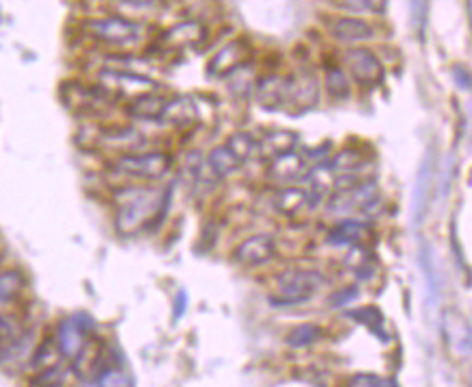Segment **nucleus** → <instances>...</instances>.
I'll return each mask as SVG.
<instances>
[{
  "label": "nucleus",
  "instance_id": "bb28decb",
  "mask_svg": "<svg viewBox=\"0 0 472 387\" xmlns=\"http://www.w3.org/2000/svg\"><path fill=\"white\" fill-rule=\"evenodd\" d=\"M24 331H27V326H24V320L18 314H12V311L0 314V344H9V341L18 340Z\"/></svg>",
  "mask_w": 472,
  "mask_h": 387
},
{
  "label": "nucleus",
  "instance_id": "2eb2a0df",
  "mask_svg": "<svg viewBox=\"0 0 472 387\" xmlns=\"http://www.w3.org/2000/svg\"><path fill=\"white\" fill-rule=\"evenodd\" d=\"M165 103L168 100L159 97V94L144 92L129 100V105L124 107V114L133 120H159L165 109Z\"/></svg>",
  "mask_w": 472,
  "mask_h": 387
},
{
  "label": "nucleus",
  "instance_id": "c85d7f7f",
  "mask_svg": "<svg viewBox=\"0 0 472 387\" xmlns=\"http://www.w3.org/2000/svg\"><path fill=\"white\" fill-rule=\"evenodd\" d=\"M227 146H229L231 150H233L235 157H238L240 162L244 164L246 159L253 157L255 148H257V142H255L253 135H249V133H233V135H231V138H229Z\"/></svg>",
  "mask_w": 472,
  "mask_h": 387
},
{
  "label": "nucleus",
  "instance_id": "ddd939ff",
  "mask_svg": "<svg viewBox=\"0 0 472 387\" xmlns=\"http://www.w3.org/2000/svg\"><path fill=\"white\" fill-rule=\"evenodd\" d=\"M98 142L107 146V148L115 150V153L124 155V153H135L138 148H142L144 138L133 127H114L100 130Z\"/></svg>",
  "mask_w": 472,
  "mask_h": 387
},
{
  "label": "nucleus",
  "instance_id": "a211bd4d",
  "mask_svg": "<svg viewBox=\"0 0 472 387\" xmlns=\"http://www.w3.org/2000/svg\"><path fill=\"white\" fill-rule=\"evenodd\" d=\"M423 264H425V281H426V305H429L431 314H435L440 307L442 299V276L438 270V264L434 261V250L431 246H423Z\"/></svg>",
  "mask_w": 472,
  "mask_h": 387
},
{
  "label": "nucleus",
  "instance_id": "4468645a",
  "mask_svg": "<svg viewBox=\"0 0 472 387\" xmlns=\"http://www.w3.org/2000/svg\"><path fill=\"white\" fill-rule=\"evenodd\" d=\"M444 335L457 355H470V324L457 311L444 314Z\"/></svg>",
  "mask_w": 472,
  "mask_h": 387
},
{
  "label": "nucleus",
  "instance_id": "423d86ee",
  "mask_svg": "<svg viewBox=\"0 0 472 387\" xmlns=\"http://www.w3.org/2000/svg\"><path fill=\"white\" fill-rule=\"evenodd\" d=\"M344 63L349 72L353 74L355 81L366 85V88L379 85L385 77L384 63L379 62V57L370 48H350L344 55Z\"/></svg>",
  "mask_w": 472,
  "mask_h": 387
},
{
  "label": "nucleus",
  "instance_id": "1a4fd4ad",
  "mask_svg": "<svg viewBox=\"0 0 472 387\" xmlns=\"http://www.w3.org/2000/svg\"><path fill=\"white\" fill-rule=\"evenodd\" d=\"M249 53V42L246 39H235L223 50H218V55L209 62V74H214V77H231V72H235L240 65L246 63Z\"/></svg>",
  "mask_w": 472,
  "mask_h": 387
},
{
  "label": "nucleus",
  "instance_id": "39448f33",
  "mask_svg": "<svg viewBox=\"0 0 472 387\" xmlns=\"http://www.w3.org/2000/svg\"><path fill=\"white\" fill-rule=\"evenodd\" d=\"M92 329L94 320L85 311L63 318L57 326V333H55V344H57L59 355L65 357V359H74L79 350L83 349L85 340L92 335Z\"/></svg>",
  "mask_w": 472,
  "mask_h": 387
},
{
  "label": "nucleus",
  "instance_id": "aec40b11",
  "mask_svg": "<svg viewBox=\"0 0 472 387\" xmlns=\"http://www.w3.org/2000/svg\"><path fill=\"white\" fill-rule=\"evenodd\" d=\"M364 235H366V224L355 223V220H344V223H338L329 233H326V244L329 246L358 244Z\"/></svg>",
  "mask_w": 472,
  "mask_h": 387
},
{
  "label": "nucleus",
  "instance_id": "6e6552de",
  "mask_svg": "<svg viewBox=\"0 0 472 387\" xmlns=\"http://www.w3.org/2000/svg\"><path fill=\"white\" fill-rule=\"evenodd\" d=\"M274 253H277L274 240L270 238V235L259 233L253 235V238L244 240V242L235 248L233 257L238 264L249 265V268H257V265H264L268 264V261H273Z\"/></svg>",
  "mask_w": 472,
  "mask_h": 387
},
{
  "label": "nucleus",
  "instance_id": "7c9ffc66",
  "mask_svg": "<svg viewBox=\"0 0 472 387\" xmlns=\"http://www.w3.org/2000/svg\"><path fill=\"white\" fill-rule=\"evenodd\" d=\"M366 164V157L359 153L358 148H344L340 150V155H335L333 168L342 170V172H353V170L361 168Z\"/></svg>",
  "mask_w": 472,
  "mask_h": 387
},
{
  "label": "nucleus",
  "instance_id": "a878e982",
  "mask_svg": "<svg viewBox=\"0 0 472 387\" xmlns=\"http://www.w3.org/2000/svg\"><path fill=\"white\" fill-rule=\"evenodd\" d=\"M296 142H299V138H296V133H292V130H274V133H270L266 138L264 148L266 153H270V157H279V155L294 150Z\"/></svg>",
  "mask_w": 472,
  "mask_h": 387
},
{
  "label": "nucleus",
  "instance_id": "b1692460",
  "mask_svg": "<svg viewBox=\"0 0 472 387\" xmlns=\"http://www.w3.org/2000/svg\"><path fill=\"white\" fill-rule=\"evenodd\" d=\"M324 89L329 92V97L335 98V100H346L350 97V83H349V77H346V72L342 68H338V65H331V68H326Z\"/></svg>",
  "mask_w": 472,
  "mask_h": 387
},
{
  "label": "nucleus",
  "instance_id": "5701e85b",
  "mask_svg": "<svg viewBox=\"0 0 472 387\" xmlns=\"http://www.w3.org/2000/svg\"><path fill=\"white\" fill-rule=\"evenodd\" d=\"M344 315H346V318L355 320L358 324L368 326V329L373 331V333L379 335L381 341H388L390 340V335L384 333V324H385L384 314H381V311L376 309V307H361V309L346 311Z\"/></svg>",
  "mask_w": 472,
  "mask_h": 387
},
{
  "label": "nucleus",
  "instance_id": "cd10ccee",
  "mask_svg": "<svg viewBox=\"0 0 472 387\" xmlns=\"http://www.w3.org/2000/svg\"><path fill=\"white\" fill-rule=\"evenodd\" d=\"M308 205V196H305L303 189L299 188H285L283 192H279L277 196V207L283 214L294 215L296 211H300Z\"/></svg>",
  "mask_w": 472,
  "mask_h": 387
},
{
  "label": "nucleus",
  "instance_id": "f03ea898",
  "mask_svg": "<svg viewBox=\"0 0 472 387\" xmlns=\"http://www.w3.org/2000/svg\"><path fill=\"white\" fill-rule=\"evenodd\" d=\"M324 285L323 274L318 270L292 268L283 273L277 281V296L270 299L273 305H300L314 299L318 290Z\"/></svg>",
  "mask_w": 472,
  "mask_h": 387
},
{
  "label": "nucleus",
  "instance_id": "f8f14e48",
  "mask_svg": "<svg viewBox=\"0 0 472 387\" xmlns=\"http://www.w3.org/2000/svg\"><path fill=\"white\" fill-rule=\"evenodd\" d=\"M207 38L205 27L196 20H188V22H181L177 27L168 29L162 35L164 48H188V46H198L203 39Z\"/></svg>",
  "mask_w": 472,
  "mask_h": 387
},
{
  "label": "nucleus",
  "instance_id": "7ed1b4c3",
  "mask_svg": "<svg viewBox=\"0 0 472 387\" xmlns=\"http://www.w3.org/2000/svg\"><path fill=\"white\" fill-rule=\"evenodd\" d=\"M85 33L92 39L107 46H133L142 39L144 29L142 24L133 22V20L120 18V16H107V18H92L85 22Z\"/></svg>",
  "mask_w": 472,
  "mask_h": 387
},
{
  "label": "nucleus",
  "instance_id": "4be33fe9",
  "mask_svg": "<svg viewBox=\"0 0 472 387\" xmlns=\"http://www.w3.org/2000/svg\"><path fill=\"white\" fill-rule=\"evenodd\" d=\"M207 162H209V168L214 170L215 177H229V174L238 172L240 165H242V162H240V159L235 157L233 150H231L227 144L218 146V148H214L212 155H209Z\"/></svg>",
  "mask_w": 472,
  "mask_h": 387
},
{
  "label": "nucleus",
  "instance_id": "f704fd0d",
  "mask_svg": "<svg viewBox=\"0 0 472 387\" xmlns=\"http://www.w3.org/2000/svg\"><path fill=\"white\" fill-rule=\"evenodd\" d=\"M358 296H359L358 285H349V288H342L340 291H335V294H331L329 305L331 307H346L349 303H353Z\"/></svg>",
  "mask_w": 472,
  "mask_h": 387
},
{
  "label": "nucleus",
  "instance_id": "dca6fc26",
  "mask_svg": "<svg viewBox=\"0 0 472 387\" xmlns=\"http://www.w3.org/2000/svg\"><path fill=\"white\" fill-rule=\"evenodd\" d=\"M196 118H198V109H196L194 100L190 97H177L165 103V109L159 120L177 129H190L196 122Z\"/></svg>",
  "mask_w": 472,
  "mask_h": 387
},
{
  "label": "nucleus",
  "instance_id": "4c0bfd02",
  "mask_svg": "<svg viewBox=\"0 0 472 387\" xmlns=\"http://www.w3.org/2000/svg\"><path fill=\"white\" fill-rule=\"evenodd\" d=\"M185 307H188V294L179 291L177 300H174V320H179L185 314Z\"/></svg>",
  "mask_w": 472,
  "mask_h": 387
},
{
  "label": "nucleus",
  "instance_id": "412c9836",
  "mask_svg": "<svg viewBox=\"0 0 472 387\" xmlns=\"http://www.w3.org/2000/svg\"><path fill=\"white\" fill-rule=\"evenodd\" d=\"M27 290V279L20 270H3L0 273V305L16 303Z\"/></svg>",
  "mask_w": 472,
  "mask_h": 387
},
{
  "label": "nucleus",
  "instance_id": "c756f323",
  "mask_svg": "<svg viewBox=\"0 0 472 387\" xmlns=\"http://www.w3.org/2000/svg\"><path fill=\"white\" fill-rule=\"evenodd\" d=\"M57 357H59V349L57 344H55V338H46L38 346V350H35L31 364L33 368H48V366L57 364Z\"/></svg>",
  "mask_w": 472,
  "mask_h": 387
},
{
  "label": "nucleus",
  "instance_id": "f257e3e1",
  "mask_svg": "<svg viewBox=\"0 0 472 387\" xmlns=\"http://www.w3.org/2000/svg\"><path fill=\"white\" fill-rule=\"evenodd\" d=\"M173 189L159 192L153 188H122L115 198V229L120 235H135L148 224L162 223Z\"/></svg>",
  "mask_w": 472,
  "mask_h": 387
},
{
  "label": "nucleus",
  "instance_id": "2f4dec72",
  "mask_svg": "<svg viewBox=\"0 0 472 387\" xmlns=\"http://www.w3.org/2000/svg\"><path fill=\"white\" fill-rule=\"evenodd\" d=\"M340 7L350 9L355 13H384L388 7V0H340Z\"/></svg>",
  "mask_w": 472,
  "mask_h": 387
},
{
  "label": "nucleus",
  "instance_id": "473e14b6",
  "mask_svg": "<svg viewBox=\"0 0 472 387\" xmlns=\"http://www.w3.org/2000/svg\"><path fill=\"white\" fill-rule=\"evenodd\" d=\"M65 383V370L62 364H53L48 368H42L39 374L33 376L31 385H63Z\"/></svg>",
  "mask_w": 472,
  "mask_h": 387
},
{
  "label": "nucleus",
  "instance_id": "20e7f679",
  "mask_svg": "<svg viewBox=\"0 0 472 387\" xmlns=\"http://www.w3.org/2000/svg\"><path fill=\"white\" fill-rule=\"evenodd\" d=\"M120 174L138 181H157L173 168V155L168 153H124L114 162Z\"/></svg>",
  "mask_w": 472,
  "mask_h": 387
},
{
  "label": "nucleus",
  "instance_id": "58836bf2",
  "mask_svg": "<svg viewBox=\"0 0 472 387\" xmlns=\"http://www.w3.org/2000/svg\"><path fill=\"white\" fill-rule=\"evenodd\" d=\"M124 3L133 4V7L147 9V7H155V4H159V3H162V0H124Z\"/></svg>",
  "mask_w": 472,
  "mask_h": 387
},
{
  "label": "nucleus",
  "instance_id": "9b49d317",
  "mask_svg": "<svg viewBox=\"0 0 472 387\" xmlns=\"http://www.w3.org/2000/svg\"><path fill=\"white\" fill-rule=\"evenodd\" d=\"M329 33L340 42H366L375 38V27L364 18H335L329 22Z\"/></svg>",
  "mask_w": 472,
  "mask_h": 387
},
{
  "label": "nucleus",
  "instance_id": "9d476101",
  "mask_svg": "<svg viewBox=\"0 0 472 387\" xmlns=\"http://www.w3.org/2000/svg\"><path fill=\"white\" fill-rule=\"evenodd\" d=\"M431 183H434V153H426V157L423 159V165L418 170V177H416L414 185V209H411V215H414V224L420 226L423 223L425 214H426V203H429V194H431Z\"/></svg>",
  "mask_w": 472,
  "mask_h": 387
},
{
  "label": "nucleus",
  "instance_id": "393cba45",
  "mask_svg": "<svg viewBox=\"0 0 472 387\" xmlns=\"http://www.w3.org/2000/svg\"><path fill=\"white\" fill-rule=\"evenodd\" d=\"M323 338V329L316 324H300L294 326L288 335H285V344L292 346V349H308V346L316 344Z\"/></svg>",
  "mask_w": 472,
  "mask_h": 387
},
{
  "label": "nucleus",
  "instance_id": "0eeeda50",
  "mask_svg": "<svg viewBox=\"0 0 472 387\" xmlns=\"http://www.w3.org/2000/svg\"><path fill=\"white\" fill-rule=\"evenodd\" d=\"M318 81L311 72H300L292 74V77L285 79V105H292L296 112L303 114L309 112L311 107H316L318 103Z\"/></svg>",
  "mask_w": 472,
  "mask_h": 387
},
{
  "label": "nucleus",
  "instance_id": "f3484780",
  "mask_svg": "<svg viewBox=\"0 0 472 387\" xmlns=\"http://www.w3.org/2000/svg\"><path fill=\"white\" fill-rule=\"evenodd\" d=\"M255 98H257L261 107L279 109L285 100V79L277 77V74L261 77L255 83Z\"/></svg>",
  "mask_w": 472,
  "mask_h": 387
},
{
  "label": "nucleus",
  "instance_id": "6ab92c4d",
  "mask_svg": "<svg viewBox=\"0 0 472 387\" xmlns=\"http://www.w3.org/2000/svg\"><path fill=\"white\" fill-rule=\"evenodd\" d=\"M268 172L270 177H274L277 181H294L305 172V159L300 155H296L294 150H290V153L273 157Z\"/></svg>",
  "mask_w": 472,
  "mask_h": 387
},
{
  "label": "nucleus",
  "instance_id": "72a5a7b5",
  "mask_svg": "<svg viewBox=\"0 0 472 387\" xmlns=\"http://www.w3.org/2000/svg\"><path fill=\"white\" fill-rule=\"evenodd\" d=\"M409 9H411V24H414L416 31L423 35L426 24V0H409Z\"/></svg>",
  "mask_w": 472,
  "mask_h": 387
},
{
  "label": "nucleus",
  "instance_id": "c9c22d12",
  "mask_svg": "<svg viewBox=\"0 0 472 387\" xmlns=\"http://www.w3.org/2000/svg\"><path fill=\"white\" fill-rule=\"evenodd\" d=\"M349 385H358V387H390V385H396V383H394V381L381 379V376H376V374H355L353 379L349 381Z\"/></svg>",
  "mask_w": 472,
  "mask_h": 387
},
{
  "label": "nucleus",
  "instance_id": "e433bc0d",
  "mask_svg": "<svg viewBox=\"0 0 472 387\" xmlns=\"http://www.w3.org/2000/svg\"><path fill=\"white\" fill-rule=\"evenodd\" d=\"M453 79H455L457 88L470 89V72H468V68H466V65H455Z\"/></svg>",
  "mask_w": 472,
  "mask_h": 387
}]
</instances>
